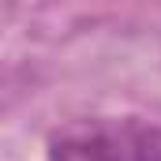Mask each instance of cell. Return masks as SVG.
<instances>
[{
  "label": "cell",
  "instance_id": "1",
  "mask_svg": "<svg viewBox=\"0 0 161 161\" xmlns=\"http://www.w3.org/2000/svg\"><path fill=\"white\" fill-rule=\"evenodd\" d=\"M45 161H161V127L139 116H82L49 135Z\"/></svg>",
  "mask_w": 161,
  "mask_h": 161
}]
</instances>
